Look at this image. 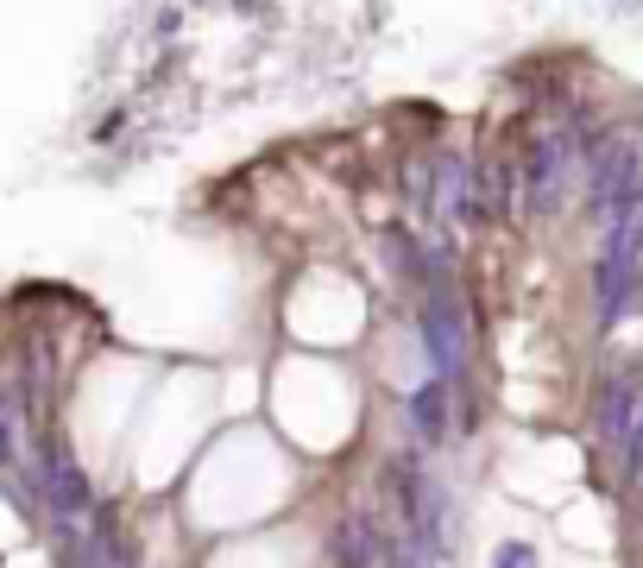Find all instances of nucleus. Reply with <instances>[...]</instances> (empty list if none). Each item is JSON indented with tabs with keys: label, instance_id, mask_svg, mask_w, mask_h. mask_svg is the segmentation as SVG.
Wrapping results in <instances>:
<instances>
[{
	"label": "nucleus",
	"instance_id": "obj_1",
	"mask_svg": "<svg viewBox=\"0 0 643 568\" xmlns=\"http://www.w3.org/2000/svg\"><path fill=\"white\" fill-rule=\"evenodd\" d=\"M638 171H643V146L638 133H606L587 158V203L599 215H612V208H631L638 203Z\"/></svg>",
	"mask_w": 643,
	"mask_h": 568
},
{
	"label": "nucleus",
	"instance_id": "obj_2",
	"mask_svg": "<svg viewBox=\"0 0 643 568\" xmlns=\"http://www.w3.org/2000/svg\"><path fill=\"white\" fill-rule=\"evenodd\" d=\"M638 265H643V203L618 208L612 234H606V253H599V316H618L631 284H638Z\"/></svg>",
	"mask_w": 643,
	"mask_h": 568
},
{
	"label": "nucleus",
	"instance_id": "obj_3",
	"mask_svg": "<svg viewBox=\"0 0 643 568\" xmlns=\"http://www.w3.org/2000/svg\"><path fill=\"white\" fill-rule=\"evenodd\" d=\"M423 354L436 366V379H455L467 361V310H461V291L455 284H436L423 297Z\"/></svg>",
	"mask_w": 643,
	"mask_h": 568
},
{
	"label": "nucleus",
	"instance_id": "obj_4",
	"mask_svg": "<svg viewBox=\"0 0 643 568\" xmlns=\"http://www.w3.org/2000/svg\"><path fill=\"white\" fill-rule=\"evenodd\" d=\"M567 183H574V139L567 133H542L530 146V164H524V203H530V215H555L567 203Z\"/></svg>",
	"mask_w": 643,
	"mask_h": 568
},
{
	"label": "nucleus",
	"instance_id": "obj_5",
	"mask_svg": "<svg viewBox=\"0 0 643 568\" xmlns=\"http://www.w3.org/2000/svg\"><path fill=\"white\" fill-rule=\"evenodd\" d=\"M45 499H51V512L64 518V531H77V524H89L95 518V492H89V480H82V467L64 455V448H45Z\"/></svg>",
	"mask_w": 643,
	"mask_h": 568
},
{
	"label": "nucleus",
	"instance_id": "obj_6",
	"mask_svg": "<svg viewBox=\"0 0 643 568\" xmlns=\"http://www.w3.org/2000/svg\"><path fill=\"white\" fill-rule=\"evenodd\" d=\"M329 556H335V568H379L386 563V537L366 512H347L335 524V537H329Z\"/></svg>",
	"mask_w": 643,
	"mask_h": 568
},
{
	"label": "nucleus",
	"instance_id": "obj_7",
	"mask_svg": "<svg viewBox=\"0 0 643 568\" xmlns=\"http://www.w3.org/2000/svg\"><path fill=\"white\" fill-rule=\"evenodd\" d=\"M429 203H436L441 221H461L467 203H473V183H467V164L455 152L436 158V190H429Z\"/></svg>",
	"mask_w": 643,
	"mask_h": 568
},
{
	"label": "nucleus",
	"instance_id": "obj_8",
	"mask_svg": "<svg viewBox=\"0 0 643 568\" xmlns=\"http://www.w3.org/2000/svg\"><path fill=\"white\" fill-rule=\"evenodd\" d=\"M638 379H612L606 386V411H599V442H624L631 423H638Z\"/></svg>",
	"mask_w": 643,
	"mask_h": 568
},
{
	"label": "nucleus",
	"instance_id": "obj_9",
	"mask_svg": "<svg viewBox=\"0 0 643 568\" xmlns=\"http://www.w3.org/2000/svg\"><path fill=\"white\" fill-rule=\"evenodd\" d=\"M411 417H416V430H423V442H441V436H448V379H429V386H416Z\"/></svg>",
	"mask_w": 643,
	"mask_h": 568
},
{
	"label": "nucleus",
	"instance_id": "obj_10",
	"mask_svg": "<svg viewBox=\"0 0 643 568\" xmlns=\"http://www.w3.org/2000/svg\"><path fill=\"white\" fill-rule=\"evenodd\" d=\"M386 259L398 265V272H404V279H423V253H416V240H411L404 228L386 234Z\"/></svg>",
	"mask_w": 643,
	"mask_h": 568
},
{
	"label": "nucleus",
	"instance_id": "obj_11",
	"mask_svg": "<svg viewBox=\"0 0 643 568\" xmlns=\"http://www.w3.org/2000/svg\"><path fill=\"white\" fill-rule=\"evenodd\" d=\"M492 568H537V549H530V543H505V549L492 556Z\"/></svg>",
	"mask_w": 643,
	"mask_h": 568
},
{
	"label": "nucleus",
	"instance_id": "obj_12",
	"mask_svg": "<svg viewBox=\"0 0 643 568\" xmlns=\"http://www.w3.org/2000/svg\"><path fill=\"white\" fill-rule=\"evenodd\" d=\"M624 448H631V462L643 467V405H638V423H631V436H624Z\"/></svg>",
	"mask_w": 643,
	"mask_h": 568
},
{
	"label": "nucleus",
	"instance_id": "obj_13",
	"mask_svg": "<svg viewBox=\"0 0 643 568\" xmlns=\"http://www.w3.org/2000/svg\"><path fill=\"white\" fill-rule=\"evenodd\" d=\"M7 455H13V442H7V430H0V467H7Z\"/></svg>",
	"mask_w": 643,
	"mask_h": 568
}]
</instances>
